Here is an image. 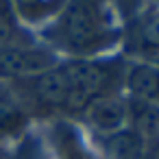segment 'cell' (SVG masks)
<instances>
[{"label":"cell","instance_id":"9c48e42d","mask_svg":"<svg viewBox=\"0 0 159 159\" xmlns=\"http://www.w3.org/2000/svg\"><path fill=\"white\" fill-rule=\"evenodd\" d=\"M50 142L59 159H96L92 150L85 146L79 129L66 118H57L50 124Z\"/></svg>","mask_w":159,"mask_h":159},{"label":"cell","instance_id":"6da1fadb","mask_svg":"<svg viewBox=\"0 0 159 159\" xmlns=\"http://www.w3.org/2000/svg\"><path fill=\"white\" fill-rule=\"evenodd\" d=\"M120 13L113 0H66L59 16L44 26L48 48L70 59L98 57L122 42Z\"/></svg>","mask_w":159,"mask_h":159},{"label":"cell","instance_id":"7c38bea8","mask_svg":"<svg viewBox=\"0 0 159 159\" xmlns=\"http://www.w3.org/2000/svg\"><path fill=\"white\" fill-rule=\"evenodd\" d=\"M63 5H66V0H11L16 18L31 26L50 24L59 16Z\"/></svg>","mask_w":159,"mask_h":159},{"label":"cell","instance_id":"277c9868","mask_svg":"<svg viewBox=\"0 0 159 159\" xmlns=\"http://www.w3.org/2000/svg\"><path fill=\"white\" fill-rule=\"evenodd\" d=\"M59 61L55 50L26 37L0 48V81L18 83L55 68Z\"/></svg>","mask_w":159,"mask_h":159},{"label":"cell","instance_id":"5bb4252c","mask_svg":"<svg viewBox=\"0 0 159 159\" xmlns=\"http://www.w3.org/2000/svg\"><path fill=\"white\" fill-rule=\"evenodd\" d=\"M9 159H50L44 142L35 133H24Z\"/></svg>","mask_w":159,"mask_h":159},{"label":"cell","instance_id":"ba28073f","mask_svg":"<svg viewBox=\"0 0 159 159\" xmlns=\"http://www.w3.org/2000/svg\"><path fill=\"white\" fill-rule=\"evenodd\" d=\"M31 122L29 111L9 85H0V142L20 139Z\"/></svg>","mask_w":159,"mask_h":159},{"label":"cell","instance_id":"52a82bcc","mask_svg":"<svg viewBox=\"0 0 159 159\" xmlns=\"http://www.w3.org/2000/svg\"><path fill=\"white\" fill-rule=\"evenodd\" d=\"M124 89H129V98H137L159 107V66L135 61L126 66Z\"/></svg>","mask_w":159,"mask_h":159},{"label":"cell","instance_id":"5b68a950","mask_svg":"<svg viewBox=\"0 0 159 159\" xmlns=\"http://www.w3.org/2000/svg\"><path fill=\"white\" fill-rule=\"evenodd\" d=\"M126 52L135 57H159V7L139 11L122 26Z\"/></svg>","mask_w":159,"mask_h":159},{"label":"cell","instance_id":"9a60e30c","mask_svg":"<svg viewBox=\"0 0 159 159\" xmlns=\"http://www.w3.org/2000/svg\"><path fill=\"white\" fill-rule=\"evenodd\" d=\"M142 2L144 0H113L120 18H124V20H131L133 16H137L142 11Z\"/></svg>","mask_w":159,"mask_h":159},{"label":"cell","instance_id":"3957f363","mask_svg":"<svg viewBox=\"0 0 159 159\" xmlns=\"http://www.w3.org/2000/svg\"><path fill=\"white\" fill-rule=\"evenodd\" d=\"M9 87L16 92L31 118H59L68 111L70 85L63 61L42 74L11 83Z\"/></svg>","mask_w":159,"mask_h":159},{"label":"cell","instance_id":"8fae6325","mask_svg":"<svg viewBox=\"0 0 159 159\" xmlns=\"http://www.w3.org/2000/svg\"><path fill=\"white\" fill-rule=\"evenodd\" d=\"M100 144L105 148L107 159H144L148 150V144L129 126L102 135Z\"/></svg>","mask_w":159,"mask_h":159},{"label":"cell","instance_id":"7a4b0ae2","mask_svg":"<svg viewBox=\"0 0 159 159\" xmlns=\"http://www.w3.org/2000/svg\"><path fill=\"white\" fill-rule=\"evenodd\" d=\"M68 72L70 98L66 116H81L96 98L120 94L129 61L124 57H89L63 61Z\"/></svg>","mask_w":159,"mask_h":159},{"label":"cell","instance_id":"2e32d148","mask_svg":"<svg viewBox=\"0 0 159 159\" xmlns=\"http://www.w3.org/2000/svg\"><path fill=\"white\" fill-rule=\"evenodd\" d=\"M144 159H159V142L148 146V150H146V157H144Z\"/></svg>","mask_w":159,"mask_h":159},{"label":"cell","instance_id":"4fadbf2b","mask_svg":"<svg viewBox=\"0 0 159 159\" xmlns=\"http://www.w3.org/2000/svg\"><path fill=\"white\" fill-rule=\"evenodd\" d=\"M20 39H26V35L22 33L18 24L11 0H0V48L9 46L13 42H20Z\"/></svg>","mask_w":159,"mask_h":159},{"label":"cell","instance_id":"8992f818","mask_svg":"<svg viewBox=\"0 0 159 159\" xmlns=\"http://www.w3.org/2000/svg\"><path fill=\"white\" fill-rule=\"evenodd\" d=\"M81 118L100 135L116 133L126 126V98L122 94L100 96L81 113Z\"/></svg>","mask_w":159,"mask_h":159},{"label":"cell","instance_id":"e0dca14e","mask_svg":"<svg viewBox=\"0 0 159 159\" xmlns=\"http://www.w3.org/2000/svg\"><path fill=\"white\" fill-rule=\"evenodd\" d=\"M150 2H152V7H159V0H150Z\"/></svg>","mask_w":159,"mask_h":159},{"label":"cell","instance_id":"ac0fdd59","mask_svg":"<svg viewBox=\"0 0 159 159\" xmlns=\"http://www.w3.org/2000/svg\"><path fill=\"white\" fill-rule=\"evenodd\" d=\"M155 63H157V66H159V57H157V59H155Z\"/></svg>","mask_w":159,"mask_h":159},{"label":"cell","instance_id":"30bf717a","mask_svg":"<svg viewBox=\"0 0 159 159\" xmlns=\"http://www.w3.org/2000/svg\"><path fill=\"white\" fill-rule=\"evenodd\" d=\"M126 126L133 129L148 146L159 142V107L137 100V98H126Z\"/></svg>","mask_w":159,"mask_h":159}]
</instances>
